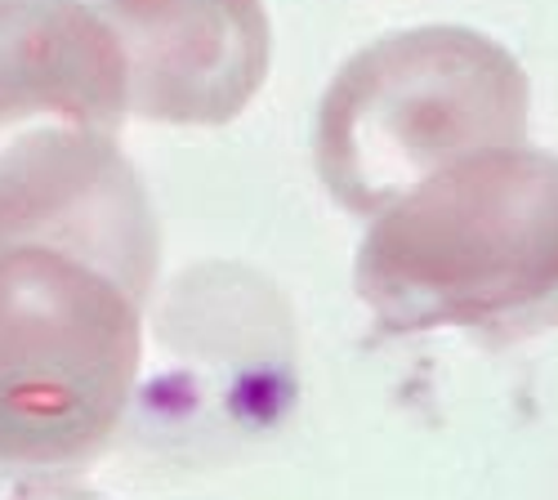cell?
Masks as SVG:
<instances>
[{
    "mask_svg": "<svg viewBox=\"0 0 558 500\" xmlns=\"http://www.w3.org/2000/svg\"><path fill=\"white\" fill-rule=\"evenodd\" d=\"M161 229L117 134L0 144V469H85L125 420Z\"/></svg>",
    "mask_w": 558,
    "mask_h": 500,
    "instance_id": "cell-1",
    "label": "cell"
},
{
    "mask_svg": "<svg viewBox=\"0 0 558 500\" xmlns=\"http://www.w3.org/2000/svg\"><path fill=\"white\" fill-rule=\"evenodd\" d=\"M357 295L389 331L456 327L519 344L558 327V157L496 148L415 184L357 251Z\"/></svg>",
    "mask_w": 558,
    "mask_h": 500,
    "instance_id": "cell-2",
    "label": "cell"
},
{
    "mask_svg": "<svg viewBox=\"0 0 558 500\" xmlns=\"http://www.w3.org/2000/svg\"><path fill=\"white\" fill-rule=\"evenodd\" d=\"M527 76L470 27L371 40L331 81L313 121V166L353 215H380L447 166L527 144Z\"/></svg>",
    "mask_w": 558,
    "mask_h": 500,
    "instance_id": "cell-3",
    "label": "cell"
},
{
    "mask_svg": "<svg viewBox=\"0 0 558 500\" xmlns=\"http://www.w3.org/2000/svg\"><path fill=\"white\" fill-rule=\"evenodd\" d=\"M112 27L130 112L161 125L238 121L272 63L264 0H89Z\"/></svg>",
    "mask_w": 558,
    "mask_h": 500,
    "instance_id": "cell-4",
    "label": "cell"
},
{
    "mask_svg": "<svg viewBox=\"0 0 558 500\" xmlns=\"http://www.w3.org/2000/svg\"><path fill=\"white\" fill-rule=\"evenodd\" d=\"M125 112V54L95 5L0 0V144L40 125L117 134Z\"/></svg>",
    "mask_w": 558,
    "mask_h": 500,
    "instance_id": "cell-5",
    "label": "cell"
}]
</instances>
